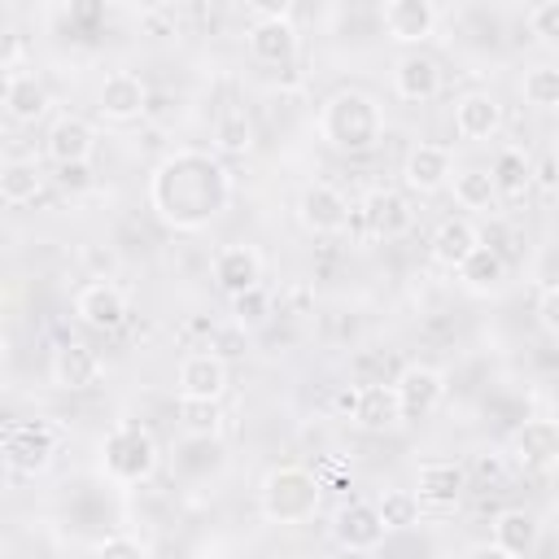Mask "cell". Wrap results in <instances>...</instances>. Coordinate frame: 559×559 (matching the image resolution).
I'll list each match as a JSON object with an SVG mask.
<instances>
[{
  "label": "cell",
  "instance_id": "7c38bea8",
  "mask_svg": "<svg viewBox=\"0 0 559 559\" xmlns=\"http://www.w3.org/2000/svg\"><path fill=\"white\" fill-rule=\"evenodd\" d=\"M96 114L105 122H135L148 114V83L135 74V70H114L105 74L100 92H96Z\"/></svg>",
  "mask_w": 559,
  "mask_h": 559
},
{
  "label": "cell",
  "instance_id": "8992f818",
  "mask_svg": "<svg viewBox=\"0 0 559 559\" xmlns=\"http://www.w3.org/2000/svg\"><path fill=\"white\" fill-rule=\"evenodd\" d=\"M245 48L258 66H293L301 52V35L288 9H253V26L245 31Z\"/></svg>",
  "mask_w": 559,
  "mask_h": 559
},
{
  "label": "cell",
  "instance_id": "83f0119b",
  "mask_svg": "<svg viewBox=\"0 0 559 559\" xmlns=\"http://www.w3.org/2000/svg\"><path fill=\"white\" fill-rule=\"evenodd\" d=\"M44 192V170L35 157H9L0 166V201L4 205H31Z\"/></svg>",
  "mask_w": 559,
  "mask_h": 559
},
{
  "label": "cell",
  "instance_id": "f546056e",
  "mask_svg": "<svg viewBox=\"0 0 559 559\" xmlns=\"http://www.w3.org/2000/svg\"><path fill=\"white\" fill-rule=\"evenodd\" d=\"M253 148V118L245 114V105H227L214 118V153L218 157H245Z\"/></svg>",
  "mask_w": 559,
  "mask_h": 559
},
{
  "label": "cell",
  "instance_id": "ac0fdd59",
  "mask_svg": "<svg viewBox=\"0 0 559 559\" xmlns=\"http://www.w3.org/2000/svg\"><path fill=\"white\" fill-rule=\"evenodd\" d=\"M74 314H79V323H87L96 332H118L127 323V297L118 284L92 280L74 293Z\"/></svg>",
  "mask_w": 559,
  "mask_h": 559
},
{
  "label": "cell",
  "instance_id": "e575fe53",
  "mask_svg": "<svg viewBox=\"0 0 559 559\" xmlns=\"http://www.w3.org/2000/svg\"><path fill=\"white\" fill-rule=\"evenodd\" d=\"M231 314H236L240 328H262L271 319V297L262 288H253L245 297H231Z\"/></svg>",
  "mask_w": 559,
  "mask_h": 559
},
{
  "label": "cell",
  "instance_id": "4dcf8cb0",
  "mask_svg": "<svg viewBox=\"0 0 559 559\" xmlns=\"http://www.w3.org/2000/svg\"><path fill=\"white\" fill-rule=\"evenodd\" d=\"M175 419H179V428H183L192 441H214V437L223 432V406H218V402L179 397V406H175Z\"/></svg>",
  "mask_w": 559,
  "mask_h": 559
},
{
  "label": "cell",
  "instance_id": "8fae6325",
  "mask_svg": "<svg viewBox=\"0 0 559 559\" xmlns=\"http://www.w3.org/2000/svg\"><path fill=\"white\" fill-rule=\"evenodd\" d=\"M358 214H362L367 236L380 240V245L402 240V236L415 227V210H411V201H406L402 192H393V188H371V192L362 197Z\"/></svg>",
  "mask_w": 559,
  "mask_h": 559
},
{
  "label": "cell",
  "instance_id": "2e32d148",
  "mask_svg": "<svg viewBox=\"0 0 559 559\" xmlns=\"http://www.w3.org/2000/svg\"><path fill=\"white\" fill-rule=\"evenodd\" d=\"M48 376H52L57 389H66V393H83V389L100 384V376H105V358H100L87 341H66V345H57V354H52V362H48Z\"/></svg>",
  "mask_w": 559,
  "mask_h": 559
},
{
  "label": "cell",
  "instance_id": "30bf717a",
  "mask_svg": "<svg viewBox=\"0 0 559 559\" xmlns=\"http://www.w3.org/2000/svg\"><path fill=\"white\" fill-rule=\"evenodd\" d=\"M467 489H472V472L454 459H432L415 472V498L424 511H450L463 502Z\"/></svg>",
  "mask_w": 559,
  "mask_h": 559
},
{
  "label": "cell",
  "instance_id": "74e56055",
  "mask_svg": "<svg viewBox=\"0 0 559 559\" xmlns=\"http://www.w3.org/2000/svg\"><path fill=\"white\" fill-rule=\"evenodd\" d=\"M537 323H542L546 336L559 341V284H546V288L537 293Z\"/></svg>",
  "mask_w": 559,
  "mask_h": 559
},
{
  "label": "cell",
  "instance_id": "cb8c5ba5",
  "mask_svg": "<svg viewBox=\"0 0 559 559\" xmlns=\"http://www.w3.org/2000/svg\"><path fill=\"white\" fill-rule=\"evenodd\" d=\"M459 140H493L502 131V100L493 92H463L454 100Z\"/></svg>",
  "mask_w": 559,
  "mask_h": 559
},
{
  "label": "cell",
  "instance_id": "d6a6232c",
  "mask_svg": "<svg viewBox=\"0 0 559 559\" xmlns=\"http://www.w3.org/2000/svg\"><path fill=\"white\" fill-rule=\"evenodd\" d=\"M520 96H524L533 109H559V66H555V61L528 66L524 79H520Z\"/></svg>",
  "mask_w": 559,
  "mask_h": 559
},
{
  "label": "cell",
  "instance_id": "ab89813d",
  "mask_svg": "<svg viewBox=\"0 0 559 559\" xmlns=\"http://www.w3.org/2000/svg\"><path fill=\"white\" fill-rule=\"evenodd\" d=\"M61 183H66V188H70V183L83 188V183H87V166H66V170H61Z\"/></svg>",
  "mask_w": 559,
  "mask_h": 559
},
{
  "label": "cell",
  "instance_id": "ffe728a7",
  "mask_svg": "<svg viewBox=\"0 0 559 559\" xmlns=\"http://www.w3.org/2000/svg\"><path fill=\"white\" fill-rule=\"evenodd\" d=\"M214 284L227 297H245L253 288H262V253L253 245H223L214 253Z\"/></svg>",
  "mask_w": 559,
  "mask_h": 559
},
{
  "label": "cell",
  "instance_id": "1f68e13d",
  "mask_svg": "<svg viewBox=\"0 0 559 559\" xmlns=\"http://www.w3.org/2000/svg\"><path fill=\"white\" fill-rule=\"evenodd\" d=\"M450 183H454V201L463 210H493V201H498L493 175L485 166H463V170H454Z\"/></svg>",
  "mask_w": 559,
  "mask_h": 559
},
{
  "label": "cell",
  "instance_id": "5bb4252c",
  "mask_svg": "<svg viewBox=\"0 0 559 559\" xmlns=\"http://www.w3.org/2000/svg\"><path fill=\"white\" fill-rule=\"evenodd\" d=\"M362 432H393L406 424L402 415V397H397V384L393 380H367L358 384L354 393V415H349Z\"/></svg>",
  "mask_w": 559,
  "mask_h": 559
},
{
  "label": "cell",
  "instance_id": "277c9868",
  "mask_svg": "<svg viewBox=\"0 0 559 559\" xmlns=\"http://www.w3.org/2000/svg\"><path fill=\"white\" fill-rule=\"evenodd\" d=\"M157 463H162V450H157L153 432L144 424H135V419L114 424L105 432V441H100V472L122 489L144 485L157 472Z\"/></svg>",
  "mask_w": 559,
  "mask_h": 559
},
{
  "label": "cell",
  "instance_id": "6da1fadb",
  "mask_svg": "<svg viewBox=\"0 0 559 559\" xmlns=\"http://www.w3.org/2000/svg\"><path fill=\"white\" fill-rule=\"evenodd\" d=\"M236 197L227 162L210 148H175L148 170V210L170 231H205Z\"/></svg>",
  "mask_w": 559,
  "mask_h": 559
},
{
  "label": "cell",
  "instance_id": "e0dca14e",
  "mask_svg": "<svg viewBox=\"0 0 559 559\" xmlns=\"http://www.w3.org/2000/svg\"><path fill=\"white\" fill-rule=\"evenodd\" d=\"M454 179V153L445 144H415L402 162V183L415 197H432Z\"/></svg>",
  "mask_w": 559,
  "mask_h": 559
},
{
  "label": "cell",
  "instance_id": "60d3db41",
  "mask_svg": "<svg viewBox=\"0 0 559 559\" xmlns=\"http://www.w3.org/2000/svg\"><path fill=\"white\" fill-rule=\"evenodd\" d=\"M550 162H555V166H559V144H555V153H550Z\"/></svg>",
  "mask_w": 559,
  "mask_h": 559
},
{
  "label": "cell",
  "instance_id": "d590c367",
  "mask_svg": "<svg viewBox=\"0 0 559 559\" xmlns=\"http://www.w3.org/2000/svg\"><path fill=\"white\" fill-rule=\"evenodd\" d=\"M528 31L546 44V48H559V0H542L528 9Z\"/></svg>",
  "mask_w": 559,
  "mask_h": 559
},
{
  "label": "cell",
  "instance_id": "52a82bcc",
  "mask_svg": "<svg viewBox=\"0 0 559 559\" xmlns=\"http://www.w3.org/2000/svg\"><path fill=\"white\" fill-rule=\"evenodd\" d=\"M328 533H332V542H336L341 550H349V555H371V550H380L384 537H389V528H384L376 502H367V498L341 502V507L332 511Z\"/></svg>",
  "mask_w": 559,
  "mask_h": 559
},
{
  "label": "cell",
  "instance_id": "8d00e7d4",
  "mask_svg": "<svg viewBox=\"0 0 559 559\" xmlns=\"http://www.w3.org/2000/svg\"><path fill=\"white\" fill-rule=\"evenodd\" d=\"M92 559H144V546L135 537H127V533H114V537L96 542Z\"/></svg>",
  "mask_w": 559,
  "mask_h": 559
},
{
  "label": "cell",
  "instance_id": "7a4b0ae2",
  "mask_svg": "<svg viewBox=\"0 0 559 559\" xmlns=\"http://www.w3.org/2000/svg\"><path fill=\"white\" fill-rule=\"evenodd\" d=\"M319 135L341 153H367L384 140V105L362 87H341L319 105Z\"/></svg>",
  "mask_w": 559,
  "mask_h": 559
},
{
  "label": "cell",
  "instance_id": "d4e9b609",
  "mask_svg": "<svg viewBox=\"0 0 559 559\" xmlns=\"http://www.w3.org/2000/svg\"><path fill=\"white\" fill-rule=\"evenodd\" d=\"M48 87H44V79L35 74V70H13V74H4V114L13 118V122H22V127H31V122H39L44 114H48Z\"/></svg>",
  "mask_w": 559,
  "mask_h": 559
},
{
  "label": "cell",
  "instance_id": "7402d4cb",
  "mask_svg": "<svg viewBox=\"0 0 559 559\" xmlns=\"http://www.w3.org/2000/svg\"><path fill=\"white\" fill-rule=\"evenodd\" d=\"M480 245H485V240H480L476 223L463 218V214H454V218H441V223H437V231H432V240H428V253H432L437 266L459 271Z\"/></svg>",
  "mask_w": 559,
  "mask_h": 559
},
{
  "label": "cell",
  "instance_id": "9a60e30c",
  "mask_svg": "<svg viewBox=\"0 0 559 559\" xmlns=\"http://www.w3.org/2000/svg\"><path fill=\"white\" fill-rule=\"evenodd\" d=\"M437 4L432 0H384L380 4V26L393 44H424L437 35Z\"/></svg>",
  "mask_w": 559,
  "mask_h": 559
},
{
  "label": "cell",
  "instance_id": "d6986e66",
  "mask_svg": "<svg viewBox=\"0 0 559 559\" xmlns=\"http://www.w3.org/2000/svg\"><path fill=\"white\" fill-rule=\"evenodd\" d=\"M393 384H397V397H402V415L406 419L432 415L441 406V397H445V376L437 367H428V362H406Z\"/></svg>",
  "mask_w": 559,
  "mask_h": 559
},
{
  "label": "cell",
  "instance_id": "4316f807",
  "mask_svg": "<svg viewBox=\"0 0 559 559\" xmlns=\"http://www.w3.org/2000/svg\"><path fill=\"white\" fill-rule=\"evenodd\" d=\"M454 275H459V284H463L467 293L489 297V293H498V288L507 284V258H502L493 245H480Z\"/></svg>",
  "mask_w": 559,
  "mask_h": 559
},
{
  "label": "cell",
  "instance_id": "9c48e42d",
  "mask_svg": "<svg viewBox=\"0 0 559 559\" xmlns=\"http://www.w3.org/2000/svg\"><path fill=\"white\" fill-rule=\"evenodd\" d=\"M297 223L310 231V236H336L349 227V201L341 188L314 179L297 192Z\"/></svg>",
  "mask_w": 559,
  "mask_h": 559
},
{
  "label": "cell",
  "instance_id": "603a6c76",
  "mask_svg": "<svg viewBox=\"0 0 559 559\" xmlns=\"http://www.w3.org/2000/svg\"><path fill=\"white\" fill-rule=\"evenodd\" d=\"M393 92L402 96V100H411V105H424V100H432L437 92H441V66L428 57V52H402L397 61H393Z\"/></svg>",
  "mask_w": 559,
  "mask_h": 559
},
{
  "label": "cell",
  "instance_id": "ba28073f",
  "mask_svg": "<svg viewBox=\"0 0 559 559\" xmlns=\"http://www.w3.org/2000/svg\"><path fill=\"white\" fill-rule=\"evenodd\" d=\"M507 459L520 472H550L559 463V419L533 415L507 437Z\"/></svg>",
  "mask_w": 559,
  "mask_h": 559
},
{
  "label": "cell",
  "instance_id": "836d02e7",
  "mask_svg": "<svg viewBox=\"0 0 559 559\" xmlns=\"http://www.w3.org/2000/svg\"><path fill=\"white\" fill-rule=\"evenodd\" d=\"M376 511H380V520H384V528L389 533H402V528H411L415 520H419V498H415V489H384L380 498H376Z\"/></svg>",
  "mask_w": 559,
  "mask_h": 559
},
{
  "label": "cell",
  "instance_id": "44dd1931",
  "mask_svg": "<svg viewBox=\"0 0 559 559\" xmlns=\"http://www.w3.org/2000/svg\"><path fill=\"white\" fill-rule=\"evenodd\" d=\"M175 389L179 397H201V402H223L227 393V362L210 349H197L179 362L175 371Z\"/></svg>",
  "mask_w": 559,
  "mask_h": 559
},
{
  "label": "cell",
  "instance_id": "f35d334b",
  "mask_svg": "<svg viewBox=\"0 0 559 559\" xmlns=\"http://www.w3.org/2000/svg\"><path fill=\"white\" fill-rule=\"evenodd\" d=\"M463 559H515V555H511V550H502V546L489 537V542H472V546L463 550Z\"/></svg>",
  "mask_w": 559,
  "mask_h": 559
},
{
  "label": "cell",
  "instance_id": "4fadbf2b",
  "mask_svg": "<svg viewBox=\"0 0 559 559\" xmlns=\"http://www.w3.org/2000/svg\"><path fill=\"white\" fill-rule=\"evenodd\" d=\"M44 153L66 170V166H87L92 153H96V127L79 114H57L48 122V135H44Z\"/></svg>",
  "mask_w": 559,
  "mask_h": 559
},
{
  "label": "cell",
  "instance_id": "3957f363",
  "mask_svg": "<svg viewBox=\"0 0 559 559\" xmlns=\"http://www.w3.org/2000/svg\"><path fill=\"white\" fill-rule=\"evenodd\" d=\"M258 507L271 524H306L323 507V480L301 463H280L262 476Z\"/></svg>",
  "mask_w": 559,
  "mask_h": 559
},
{
  "label": "cell",
  "instance_id": "5b68a950",
  "mask_svg": "<svg viewBox=\"0 0 559 559\" xmlns=\"http://www.w3.org/2000/svg\"><path fill=\"white\" fill-rule=\"evenodd\" d=\"M66 445V428L57 419H13L4 428V467L13 476H39L52 467Z\"/></svg>",
  "mask_w": 559,
  "mask_h": 559
},
{
  "label": "cell",
  "instance_id": "f1b7e54d",
  "mask_svg": "<svg viewBox=\"0 0 559 559\" xmlns=\"http://www.w3.org/2000/svg\"><path fill=\"white\" fill-rule=\"evenodd\" d=\"M493 542H498L502 550H511L515 559H528L533 546H537V515L524 511V507L498 511V520H493Z\"/></svg>",
  "mask_w": 559,
  "mask_h": 559
},
{
  "label": "cell",
  "instance_id": "484cf974",
  "mask_svg": "<svg viewBox=\"0 0 559 559\" xmlns=\"http://www.w3.org/2000/svg\"><path fill=\"white\" fill-rule=\"evenodd\" d=\"M489 175H493L498 201H520L533 188V162H528V153L520 144H502L493 166H489Z\"/></svg>",
  "mask_w": 559,
  "mask_h": 559
}]
</instances>
